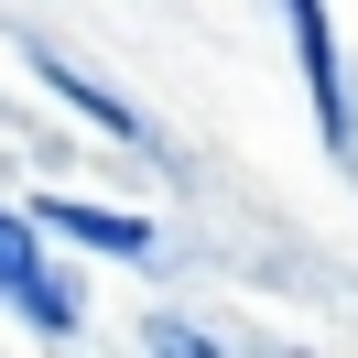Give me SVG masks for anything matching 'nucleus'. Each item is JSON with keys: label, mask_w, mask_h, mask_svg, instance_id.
I'll list each match as a JSON object with an SVG mask.
<instances>
[{"label": "nucleus", "mask_w": 358, "mask_h": 358, "mask_svg": "<svg viewBox=\"0 0 358 358\" xmlns=\"http://www.w3.org/2000/svg\"><path fill=\"white\" fill-rule=\"evenodd\" d=\"M11 293H22V315H33V326H66V304H55V282H44V261H33V228H11Z\"/></svg>", "instance_id": "obj_1"}]
</instances>
